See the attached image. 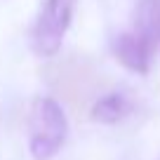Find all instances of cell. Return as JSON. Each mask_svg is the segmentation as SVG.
Instances as JSON below:
<instances>
[{
    "label": "cell",
    "instance_id": "obj_5",
    "mask_svg": "<svg viewBox=\"0 0 160 160\" xmlns=\"http://www.w3.org/2000/svg\"><path fill=\"white\" fill-rule=\"evenodd\" d=\"M134 31L148 38L153 45L160 42V0H139Z\"/></svg>",
    "mask_w": 160,
    "mask_h": 160
},
{
    "label": "cell",
    "instance_id": "obj_1",
    "mask_svg": "<svg viewBox=\"0 0 160 160\" xmlns=\"http://www.w3.org/2000/svg\"><path fill=\"white\" fill-rule=\"evenodd\" d=\"M28 153L33 160H52L68 137V118L52 97H35L28 111Z\"/></svg>",
    "mask_w": 160,
    "mask_h": 160
},
{
    "label": "cell",
    "instance_id": "obj_3",
    "mask_svg": "<svg viewBox=\"0 0 160 160\" xmlns=\"http://www.w3.org/2000/svg\"><path fill=\"white\" fill-rule=\"evenodd\" d=\"M153 52H155V45L148 38H144L141 33H137V31L118 35V40H115V45H113L115 59L125 66L127 71L141 73V75L148 73Z\"/></svg>",
    "mask_w": 160,
    "mask_h": 160
},
{
    "label": "cell",
    "instance_id": "obj_4",
    "mask_svg": "<svg viewBox=\"0 0 160 160\" xmlns=\"http://www.w3.org/2000/svg\"><path fill=\"white\" fill-rule=\"evenodd\" d=\"M132 111V101L127 99L122 92H108L101 99L94 101L92 106V120L104 122V125H115L120 120H125Z\"/></svg>",
    "mask_w": 160,
    "mask_h": 160
},
{
    "label": "cell",
    "instance_id": "obj_2",
    "mask_svg": "<svg viewBox=\"0 0 160 160\" xmlns=\"http://www.w3.org/2000/svg\"><path fill=\"white\" fill-rule=\"evenodd\" d=\"M78 0H45L31 31V47L38 57H54L71 28Z\"/></svg>",
    "mask_w": 160,
    "mask_h": 160
}]
</instances>
